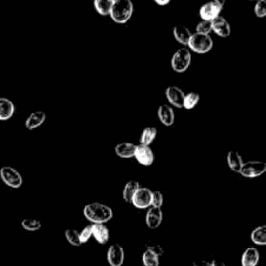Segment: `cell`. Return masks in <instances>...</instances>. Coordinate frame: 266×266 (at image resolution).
<instances>
[{
  "mask_svg": "<svg viewBox=\"0 0 266 266\" xmlns=\"http://www.w3.org/2000/svg\"><path fill=\"white\" fill-rule=\"evenodd\" d=\"M92 236L100 245H105L110 238L109 229L105 224H93L92 225Z\"/></svg>",
  "mask_w": 266,
  "mask_h": 266,
  "instance_id": "7c38bea8",
  "label": "cell"
},
{
  "mask_svg": "<svg viewBox=\"0 0 266 266\" xmlns=\"http://www.w3.org/2000/svg\"><path fill=\"white\" fill-rule=\"evenodd\" d=\"M15 112L14 103L7 98H0V121H6L13 117Z\"/></svg>",
  "mask_w": 266,
  "mask_h": 266,
  "instance_id": "ac0fdd59",
  "label": "cell"
},
{
  "mask_svg": "<svg viewBox=\"0 0 266 266\" xmlns=\"http://www.w3.org/2000/svg\"><path fill=\"white\" fill-rule=\"evenodd\" d=\"M146 248H147L146 251L151 252L152 254L156 255L157 257L163 256L164 253L163 246H161L160 245H158L157 243H154V241H148V243L146 244Z\"/></svg>",
  "mask_w": 266,
  "mask_h": 266,
  "instance_id": "4dcf8cb0",
  "label": "cell"
},
{
  "mask_svg": "<svg viewBox=\"0 0 266 266\" xmlns=\"http://www.w3.org/2000/svg\"><path fill=\"white\" fill-rule=\"evenodd\" d=\"M172 68L177 73H183L186 71L191 63V53L187 48H180L177 50L172 58Z\"/></svg>",
  "mask_w": 266,
  "mask_h": 266,
  "instance_id": "277c9868",
  "label": "cell"
},
{
  "mask_svg": "<svg viewBox=\"0 0 266 266\" xmlns=\"http://www.w3.org/2000/svg\"><path fill=\"white\" fill-rule=\"evenodd\" d=\"M212 23V30L217 36L222 38H227L231 35V26L229 22L225 20L223 16H219L214 20L211 21Z\"/></svg>",
  "mask_w": 266,
  "mask_h": 266,
  "instance_id": "4fadbf2b",
  "label": "cell"
},
{
  "mask_svg": "<svg viewBox=\"0 0 266 266\" xmlns=\"http://www.w3.org/2000/svg\"><path fill=\"white\" fill-rule=\"evenodd\" d=\"M227 159H228L229 167L231 168V170L233 172L239 173L240 170H241V167H243V165L245 164L244 160H243V157H241V155L239 154V153L237 151H230L228 153Z\"/></svg>",
  "mask_w": 266,
  "mask_h": 266,
  "instance_id": "44dd1931",
  "label": "cell"
},
{
  "mask_svg": "<svg viewBox=\"0 0 266 266\" xmlns=\"http://www.w3.org/2000/svg\"><path fill=\"white\" fill-rule=\"evenodd\" d=\"M114 0H96L94 2L95 9L102 16H107L110 14Z\"/></svg>",
  "mask_w": 266,
  "mask_h": 266,
  "instance_id": "d4e9b609",
  "label": "cell"
},
{
  "mask_svg": "<svg viewBox=\"0 0 266 266\" xmlns=\"http://www.w3.org/2000/svg\"><path fill=\"white\" fill-rule=\"evenodd\" d=\"M22 227L27 230V231H31V232H34V231H38L42 228V224L40 221L38 220H35V219H25V220H23L22 223Z\"/></svg>",
  "mask_w": 266,
  "mask_h": 266,
  "instance_id": "4316f807",
  "label": "cell"
},
{
  "mask_svg": "<svg viewBox=\"0 0 266 266\" xmlns=\"http://www.w3.org/2000/svg\"><path fill=\"white\" fill-rule=\"evenodd\" d=\"M255 15L258 18H264L266 16V2L264 0H259L254 7Z\"/></svg>",
  "mask_w": 266,
  "mask_h": 266,
  "instance_id": "d6a6232c",
  "label": "cell"
},
{
  "mask_svg": "<svg viewBox=\"0 0 266 266\" xmlns=\"http://www.w3.org/2000/svg\"><path fill=\"white\" fill-rule=\"evenodd\" d=\"M173 35L177 41H178L182 45H187L191 36H192L189 28L184 26V25L175 26L173 29Z\"/></svg>",
  "mask_w": 266,
  "mask_h": 266,
  "instance_id": "ffe728a7",
  "label": "cell"
},
{
  "mask_svg": "<svg viewBox=\"0 0 266 266\" xmlns=\"http://www.w3.org/2000/svg\"><path fill=\"white\" fill-rule=\"evenodd\" d=\"M224 6V1L221 0H212L200 7V17L202 20L212 21L216 17H219Z\"/></svg>",
  "mask_w": 266,
  "mask_h": 266,
  "instance_id": "5b68a950",
  "label": "cell"
},
{
  "mask_svg": "<svg viewBox=\"0 0 266 266\" xmlns=\"http://www.w3.org/2000/svg\"><path fill=\"white\" fill-rule=\"evenodd\" d=\"M156 135H157V129L155 127L144 128L141 134L140 144L150 147V144L153 143V141L156 139Z\"/></svg>",
  "mask_w": 266,
  "mask_h": 266,
  "instance_id": "7402d4cb",
  "label": "cell"
},
{
  "mask_svg": "<svg viewBox=\"0 0 266 266\" xmlns=\"http://www.w3.org/2000/svg\"><path fill=\"white\" fill-rule=\"evenodd\" d=\"M260 254L255 247H248L241 256V265L243 266H256L259 262Z\"/></svg>",
  "mask_w": 266,
  "mask_h": 266,
  "instance_id": "2e32d148",
  "label": "cell"
},
{
  "mask_svg": "<svg viewBox=\"0 0 266 266\" xmlns=\"http://www.w3.org/2000/svg\"><path fill=\"white\" fill-rule=\"evenodd\" d=\"M152 191L146 187H140L131 200L133 206L138 209H146L151 207Z\"/></svg>",
  "mask_w": 266,
  "mask_h": 266,
  "instance_id": "ba28073f",
  "label": "cell"
},
{
  "mask_svg": "<svg viewBox=\"0 0 266 266\" xmlns=\"http://www.w3.org/2000/svg\"><path fill=\"white\" fill-rule=\"evenodd\" d=\"M157 115L160 122L166 127H171L175 123L174 109L168 105H160L157 110Z\"/></svg>",
  "mask_w": 266,
  "mask_h": 266,
  "instance_id": "9a60e30c",
  "label": "cell"
},
{
  "mask_svg": "<svg viewBox=\"0 0 266 266\" xmlns=\"http://www.w3.org/2000/svg\"><path fill=\"white\" fill-rule=\"evenodd\" d=\"M125 259L124 248L120 245H112L107 251V261L111 266H122Z\"/></svg>",
  "mask_w": 266,
  "mask_h": 266,
  "instance_id": "8fae6325",
  "label": "cell"
},
{
  "mask_svg": "<svg viewBox=\"0 0 266 266\" xmlns=\"http://www.w3.org/2000/svg\"><path fill=\"white\" fill-rule=\"evenodd\" d=\"M64 236H66L67 240L72 246H82V243H80V239H79V232L78 231H76L74 229H69L64 232Z\"/></svg>",
  "mask_w": 266,
  "mask_h": 266,
  "instance_id": "f1b7e54d",
  "label": "cell"
},
{
  "mask_svg": "<svg viewBox=\"0 0 266 266\" xmlns=\"http://www.w3.org/2000/svg\"><path fill=\"white\" fill-rule=\"evenodd\" d=\"M193 266H212V265H211V262L201 259V260H196L195 262H193Z\"/></svg>",
  "mask_w": 266,
  "mask_h": 266,
  "instance_id": "e575fe53",
  "label": "cell"
},
{
  "mask_svg": "<svg viewBox=\"0 0 266 266\" xmlns=\"http://www.w3.org/2000/svg\"><path fill=\"white\" fill-rule=\"evenodd\" d=\"M83 214L93 224H105L114 216V212L110 207L98 202L86 205L83 209Z\"/></svg>",
  "mask_w": 266,
  "mask_h": 266,
  "instance_id": "6da1fadb",
  "label": "cell"
},
{
  "mask_svg": "<svg viewBox=\"0 0 266 266\" xmlns=\"http://www.w3.org/2000/svg\"><path fill=\"white\" fill-rule=\"evenodd\" d=\"M163 222V211L161 208L151 207L146 215V223L150 229H157Z\"/></svg>",
  "mask_w": 266,
  "mask_h": 266,
  "instance_id": "5bb4252c",
  "label": "cell"
},
{
  "mask_svg": "<svg viewBox=\"0 0 266 266\" xmlns=\"http://www.w3.org/2000/svg\"><path fill=\"white\" fill-rule=\"evenodd\" d=\"M170 2H171L170 0H155V3L158 4V5H161V6L167 5Z\"/></svg>",
  "mask_w": 266,
  "mask_h": 266,
  "instance_id": "d590c367",
  "label": "cell"
},
{
  "mask_svg": "<svg viewBox=\"0 0 266 266\" xmlns=\"http://www.w3.org/2000/svg\"><path fill=\"white\" fill-rule=\"evenodd\" d=\"M140 187H141L140 183L135 180H130L126 183L124 190H123V198L126 202L131 203V200L134 196V193Z\"/></svg>",
  "mask_w": 266,
  "mask_h": 266,
  "instance_id": "603a6c76",
  "label": "cell"
},
{
  "mask_svg": "<svg viewBox=\"0 0 266 266\" xmlns=\"http://www.w3.org/2000/svg\"><path fill=\"white\" fill-rule=\"evenodd\" d=\"M136 144L132 143H121L115 148L116 154L121 158H131L134 157Z\"/></svg>",
  "mask_w": 266,
  "mask_h": 266,
  "instance_id": "d6986e66",
  "label": "cell"
},
{
  "mask_svg": "<svg viewBox=\"0 0 266 266\" xmlns=\"http://www.w3.org/2000/svg\"><path fill=\"white\" fill-rule=\"evenodd\" d=\"M164 203V196L160 191H152V199H151V207L161 208Z\"/></svg>",
  "mask_w": 266,
  "mask_h": 266,
  "instance_id": "1f68e13d",
  "label": "cell"
},
{
  "mask_svg": "<svg viewBox=\"0 0 266 266\" xmlns=\"http://www.w3.org/2000/svg\"><path fill=\"white\" fill-rule=\"evenodd\" d=\"M200 101V95L198 93L191 92L184 97V102H183V108L190 110L197 106V104Z\"/></svg>",
  "mask_w": 266,
  "mask_h": 266,
  "instance_id": "484cf974",
  "label": "cell"
},
{
  "mask_svg": "<svg viewBox=\"0 0 266 266\" xmlns=\"http://www.w3.org/2000/svg\"><path fill=\"white\" fill-rule=\"evenodd\" d=\"M142 259L144 266H159V257L149 251H146L143 254Z\"/></svg>",
  "mask_w": 266,
  "mask_h": 266,
  "instance_id": "83f0119b",
  "label": "cell"
},
{
  "mask_svg": "<svg viewBox=\"0 0 266 266\" xmlns=\"http://www.w3.org/2000/svg\"><path fill=\"white\" fill-rule=\"evenodd\" d=\"M189 49L196 53L204 54L210 51L213 47V40L209 35L193 34L187 44Z\"/></svg>",
  "mask_w": 266,
  "mask_h": 266,
  "instance_id": "3957f363",
  "label": "cell"
},
{
  "mask_svg": "<svg viewBox=\"0 0 266 266\" xmlns=\"http://www.w3.org/2000/svg\"><path fill=\"white\" fill-rule=\"evenodd\" d=\"M0 177L2 181L12 188H19L23 184L21 174L12 166H3L0 170Z\"/></svg>",
  "mask_w": 266,
  "mask_h": 266,
  "instance_id": "8992f818",
  "label": "cell"
},
{
  "mask_svg": "<svg viewBox=\"0 0 266 266\" xmlns=\"http://www.w3.org/2000/svg\"><path fill=\"white\" fill-rule=\"evenodd\" d=\"M134 157L144 166H150L154 163V153L152 149L148 146H143V144H136Z\"/></svg>",
  "mask_w": 266,
  "mask_h": 266,
  "instance_id": "9c48e42d",
  "label": "cell"
},
{
  "mask_svg": "<svg viewBox=\"0 0 266 266\" xmlns=\"http://www.w3.org/2000/svg\"><path fill=\"white\" fill-rule=\"evenodd\" d=\"M46 114L44 111H35L28 116L25 121V127L29 130H34V129L40 127L44 124L46 121Z\"/></svg>",
  "mask_w": 266,
  "mask_h": 266,
  "instance_id": "e0dca14e",
  "label": "cell"
},
{
  "mask_svg": "<svg viewBox=\"0 0 266 266\" xmlns=\"http://www.w3.org/2000/svg\"><path fill=\"white\" fill-rule=\"evenodd\" d=\"M133 12L134 7L130 0H114L109 16L116 23L125 24L130 20Z\"/></svg>",
  "mask_w": 266,
  "mask_h": 266,
  "instance_id": "7a4b0ae2",
  "label": "cell"
},
{
  "mask_svg": "<svg viewBox=\"0 0 266 266\" xmlns=\"http://www.w3.org/2000/svg\"><path fill=\"white\" fill-rule=\"evenodd\" d=\"M211 265H212V266H225V263L220 262V261H215V260L211 262Z\"/></svg>",
  "mask_w": 266,
  "mask_h": 266,
  "instance_id": "8d00e7d4",
  "label": "cell"
},
{
  "mask_svg": "<svg viewBox=\"0 0 266 266\" xmlns=\"http://www.w3.org/2000/svg\"><path fill=\"white\" fill-rule=\"evenodd\" d=\"M252 241L255 245L258 246H265L266 245V225H260L254 229L251 235Z\"/></svg>",
  "mask_w": 266,
  "mask_h": 266,
  "instance_id": "cb8c5ba5",
  "label": "cell"
},
{
  "mask_svg": "<svg viewBox=\"0 0 266 266\" xmlns=\"http://www.w3.org/2000/svg\"><path fill=\"white\" fill-rule=\"evenodd\" d=\"M196 30H197L196 34H199V35H209L212 31V23H211V21L202 20L197 25Z\"/></svg>",
  "mask_w": 266,
  "mask_h": 266,
  "instance_id": "f546056e",
  "label": "cell"
},
{
  "mask_svg": "<svg viewBox=\"0 0 266 266\" xmlns=\"http://www.w3.org/2000/svg\"><path fill=\"white\" fill-rule=\"evenodd\" d=\"M266 172V164L262 161H248L244 164L239 174L243 175L246 178H256L263 175Z\"/></svg>",
  "mask_w": 266,
  "mask_h": 266,
  "instance_id": "52a82bcc",
  "label": "cell"
},
{
  "mask_svg": "<svg viewBox=\"0 0 266 266\" xmlns=\"http://www.w3.org/2000/svg\"><path fill=\"white\" fill-rule=\"evenodd\" d=\"M165 96L173 106L177 108H183V102L185 93L178 86H168L165 90Z\"/></svg>",
  "mask_w": 266,
  "mask_h": 266,
  "instance_id": "30bf717a",
  "label": "cell"
},
{
  "mask_svg": "<svg viewBox=\"0 0 266 266\" xmlns=\"http://www.w3.org/2000/svg\"><path fill=\"white\" fill-rule=\"evenodd\" d=\"M91 237H92V225H86L82 232H79V239L82 245L87 243V241L91 239Z\"/></svg>",
  "mask_w": 266,
  "mask_h": 266,
  "instance_id": "836d02e7",
  "label": "cell"
}]
</instances>
